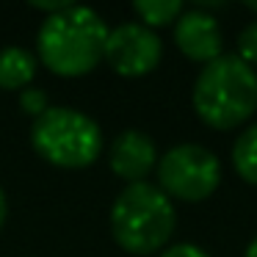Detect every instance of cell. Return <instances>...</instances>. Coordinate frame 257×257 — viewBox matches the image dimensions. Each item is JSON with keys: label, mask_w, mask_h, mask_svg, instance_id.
<instances>
[{"label": "cell", "mask_w": 257, "mask_h": 257, "mask_svg": "<svg viewBox=\"0 0 257 257\" xmlns=\"http://www.w3.org/2000/svg\"><path fill=\"white\" fill-rule=\"evenodd\" d=\"M108 23L91 6L72 3L64 12L45 17L36 34L39 58L56 75H86L105 58Z\"/></svg>", "instance_id": "7a4b0ae2"}, {"label": "cell", "mask_w": 257, "mask_h": 257, "mask_svg": "<svg viewBox=\"0 0 257 257\" xmlns=\"http://www.w3.org/2000/svg\"><path fill=\"white\" fill-rule=\"evenodd\" d=\"M133 12L139 14V23L147 28H161V25H174V20L185 12L180 0H139L133 3Z\"/></svg>", "instance_id": "8fae6325"}, {"label": "cell", "mask_w": 257, "mask_h": 257, "mask_svg": "<svg viewBox=\"0 0 257 257\" xmlns=\"http://www.w3.org/2000/svg\"><path fill=\"white\" fill-rule=\"evenodd\" d=\"M163 42L152 28L141 23H122L108 31L105 42V61L113 72L124 78H139L147 75L161 64Z\"/></svg>", "instance_id": "8992f818"}, {"label": "cell", "mask_w": 257, "mask_h": 257, "mask_svg": "<svg viewBox=\"0 0 257 257\" xmlns=\"http://www.w3.org/2000/svg\"><path fill=\"white\" fill-rule=\"evenodd\" d=\"M246 9H249V12H254V14H257V3H249V6H246Z\"/></svg>", "instance_id": "ac0fdd59"}, {"label": "cell", "mask_w": 257, "mask_h": 257, "mask_svg": "<svg viewBox=\"0 0 257 257\" xmlns=\"http://www.w3.org/2000/svg\"><path fill=\"white\" fill-rule=\"evenodd\" d=\"M232 166L238 177L249 185H257V122L240 130L232 144Z\"/></svg>", "instance_id": "30bf717a"}, {"label": "cell", "mask_w": 257, "mask_h": 257, "mask_svg": "<svg viewBox=\"0 0 257 257\" xmlns=\"http://www.w3.org/2000/svg\"><path fill=\"white\" fill-rule=\"evenodd\" d=\"M238 56L257 72V17L238 34Z\"/></svg>", "instance_id": "7c38bea8"}, {"label": "cell", "mask_w": 257, "mask_h": 257, "mask_svg": "<svg viewBox=\"0 0 257 257\" xmlns=\"http://www.w3.org/2000/svg\"><path fill=\"white\" fill-rule=\"evenodd\" d=\"M191 105L202 124L213 130L240 127L257 111V72L238 53H224L199 69Z\"/></svg>", "instance_id": "6da1fadb"}, {"label": "cell", "mask_w": 257, "mask_h": 257, "mask_svg": "<svg viewBox=\"0 0 257 257\" xmlns=\"http://www.w3.org/2000/svg\"><path fill=\"white\" fill-rule=\"evenodd\" d=\"M3 221H6V194L0 188V227H3Z\"/></svg>", "instance_id": "2e32d148"}, {"label": "cell", "mask_w": 257, "mask_h": 257, "mask_svg": "<svg viewBox=\"0 0 257 257\" xmlns=\"http://www.w3.org/2000/svg\"><path fill=\"white\" fill-rule=\"evenodd\" d=\"M177 227L174 202L155 183H127L111 205L113 240L130 254H155L169 246Z\"/></svg>", "instance_id": "3957f363"}, {"label": "cell", "mask_w": 257, "mask_h": 257, "mask_svg": "<svg viewBox=\"0 0 257 257\" xmlns=\"http://www.w3.org/2000/svg\"><path fill=\"white\" fill-rule=\"evenodd\" d=\"M174 45L185 58L196 64H210L218 56H224V34L218 20L207 9H185L174 20Z\"/></svg>", "instance_id": "52a82bcc"}, {"label": "cell", "mask_w": 257, "mask_h": 257, "mask_svg": "<svg viewBox=\"0 0 257 257\" xmlns=\"http://www.w3.org/2000/svg\"><path fill=\"white\" fill-rule=\"evenodd\" d=\"M67 6H72V0H34V9H42V12H47V17H50V14L64 12Z\"/></svg>", "instance_id": "9a60e30c"}, {"label": "cell", "mask_w": 257, "mask_h": 257, "mask_svg": "<svg viewBox=\"0 0 257 257\" xmlns=\"http://www.w3.org/2000/svg\"><path fill=\"white\" fill-rule=\"evenodd\" d=\"M108 163L124 183H141L158 166V147L144 130H122L108 150Z\"/></svg>", "instance_id": "ba28073f"}, {"label": "cell", "mask_w": 257, "mask_h": 257, "mask_svg": "<svg viewBox=\"0 0 257 257\" xmlns=\"http://www.w3.org/2000/svg\"><path fill=\"white\" fill-rule=\"evenodd\" d=\"M158 188L169 199L202 202L221 185V161L202 144H177L158 158Z\"/></svg>", "instance_id": "5b68a950"}, {"label": "cell", "mask_w": 257, "mask_h": 257, "mask_svg": "<svg viewBox=\"0 0 257 257\" xmlns=\"http://www.w3.org/2000/svg\"><path fill=\"white\" fill-rule=\"evenodd\" d=\"M158 257H210V254L196 243H172V246H166Z\"/></svg>", "instance_id": "5bb4252c"}, {"label": "cell", "mask_w": 257, "mask_h": 257, "mask_svg": "<svg viewBox=\"0 0 257 257\" xmlns=\"http://www.w3.org/2000/svg\"><path fill=\"white\" fill-rule=\"evenodd\" d=\"M20 108L36 119L39 113H45L47 108H50V102H47V94L42 89H36V86H25V89L20 91Z\"/></svg>", "instance_id": "4fadbf2b"}, {"label": "cell", "mask_w": 257, "mask_h": 257, "mask_svg": "<svg viewBox=\"0 0 257 257\" xmlns=\"http://www.w3.org/2000/svg\"><path fill=\"white\" fill-rule=\"evenodd\" d=\"M243 257H257V235L251 238V243L246 246V254H243Z\"/></svg>", "instance_id": "e0dca14e"}, {"label": "cell", "mask_w": 257, "mask_h": 257, "mask_svg": "<svg viewBox=\"0 0 257 257\" xmlns=\"http://www.w3.org/2000/svg\"><path fill=\"white\" fill-rule=\"evenodd\" d=\"M36 75V56L20 45L0 47V89H20L34 80Z\"/></svg>", "instance_id": "9c48e42d"}, {"label": "cell", "mask_w": 257, "mask_h": 257, "mask_svg": "<svg viewBox=\"0 0 257 257\" xmlns=\"http://www.w3.org/2000/svg\"><path fill=\"white\" fill-rule=\"evenodd\" d=\"M31 144L45 161L64 169H83L102 152V130L89 113L50 105L31 124Z\"/></svg>", "instance_id": "277c9868"}]
</instances>
